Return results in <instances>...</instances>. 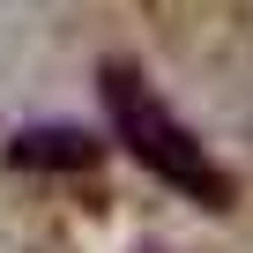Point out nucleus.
I'll return each mask as SVG.
<instances>
[{
	"label": "nucleus",
	"mask_w": 253,
	"mask_h": 253,
	"mask_svg": "<svg viewBox=\"0 0 253 253\" xmlns=\"http://www.w3.org/2000/svg\"><path fill=\"white\" fill-rule=\"evenodd\" d=\"M104 104H112V126H119V149L134 157V164H149L164 186H179V194L201 201V209H223V201H231V179L209 164V149L194 142V126H186L134 67H112V75H104Z\"/></svg>",
	"instance_id": "f257e3e1"
}]
</instances>
